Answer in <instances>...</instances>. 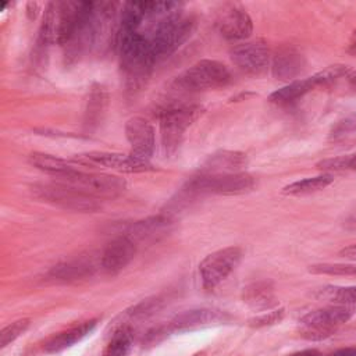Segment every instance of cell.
<instances>
[{
    "instance_id": "cell-1",
    "label": "cell",
    "mask_w": 356,
    "mask_h": 356,
    "mask_svg": "<svg viewBox=\"0 0 356 356\" xmlns=\"http://www.w3.org/2000/svg\"><path fill=\"white\" fill-rule=\"evenodd\" d=\"M93 7V1H50L39 31L42 44H68Z\"/></svg>"
},
{
    "instance_id": "cell-2",
    "label": "cell",
    "mask_w": 356,
    "mask_h": 356,
    "mask_svg": "<svg viewBox=\"0 0 356 356\" xmlns=\"http://www.w3.org/2000/svg\"><path fill=\"white\" fill-rule=\"evenodd\" d=\"M117 47L127 86L131 89L139 88L156 64L147 36L139 32L117 35Z\"/></svg>"
},
{
    "instance_id": "cell-3",
    "label": "cell",
    "mask_w": 356,
    "mask_h": 356,
    "mask_svg": "<svg viewBox=\"0 0 356 356\" xmlns=\"http://www.w3.org/2000/svg\"><path fill=\"white\" fill-rule=\"evenodd\" d=\"M196 22L189 15L170 13L165 15L147 36L156 63L171 56L193 33Z\"/></svg>"
},
{
    "instance_id": "cell-4",
    "label": "cell",
    "mask_w": 356,
    "mask_h": 356,
    "mask_svg": "<svg viewBox=\"0 0 356 356\" xmlns=\"http://www.w3.org/2000/svg\"><path fill=\"white\" fill-rule=\"evenodd\" d=\"M203 108L193 103L168 104L159 113L161 147L165 154H172L179 147L185 131L202 114Z\"/></svg>"
},
{
    "instance_id": "cell-5",
    "label": "cell",
    "mask_w": 356,
    "mask_h": 356,
    "mask_svg": "<svg viewBox=\"0 0 356 356\" xmlns=\"http://www.w3.org/2000/svg\"><path fill=\"white\" fill-rule=\"evenodd\" d=\"M231 82V72L217 60H200L175 78V86L186 92L217 89Z\"/></svg>"
},
{
    "instance_id": "cell-6",
    "label": "cell",
    "mask_w": 356,
    "mask_h": 356,
    "mask_svg": "<svg viewBox=\"0 0 356 356\" xmlns=\"http://www.w3.org/2000/svg\"><path fill=\"white\" fill-rule=\"evenodd\" d=\"M356 313L355 307L331 305L309 312L299 320L300 335L310 341L325 339Z\"/></svg>"
},
{
    "instance_id": "cell-7",
    "label": "cell",
    "mask_w": 356,
    "mask_h": 356,
    "mask_svg": "<svg viewBox=\"0 0 356 356\" xmlns=\"http://www.w3.org/2000/svg\"><path fill=\"white\" fill-rule=\"evenodd\" d=\"M33 193L40 200L47 202L53 206H58L65 210L89 213V211H96L102 207L97 199L61 181L38 184L33 186Z\"/></svg>"
},
{
    "instance_id": "cell-8",
    "label": "cell",
    "mask_w": 356,
    "mask_h": 356,
    "mask_svg": "<svg viewBox=\"0 0 356 356\" xmlns=\"http://www.w3.org/2000/svg\"><path fill=\"white\" fill-rule=\"evenodd\" d=\"M256 185L253 175L248 172L206 175L199 174L186 184V192L192 195H242Z\"/></svg>"
},
{
    "instance_id": "cell-9",
    "label": "cell",
    "mask_w": 356,
    "mask_h": 356,
    "mask_svg": "<svg viewBox=\"0 0 356 356\" xmlns=\"http://www.w3.org/2000/svg\"><path fill=\"white\" fill-rule=\"evenodd\" d=\"M242 254L239 246H227L207 254L199 264L202 286L206 291L217 288L239 266Z\"/></svg>"
},
{
    "instance_id": "cell-10",
    "label": "cell",
    "mask_w": 356,
    "mask_h": 356,
    "mask_svg": "<svg viewBox=\"0 0 356 356\" xmlns=\"http://www.w3.org/2000/svg\"><path fill=\"white\" fill-rule=\"evenodd\" d=\"M56 181L65 182L97 200L114 199L120 196L125 189V181L121 177L110 174L83 172L79 170L63 179Z\"/></svg>"
},
{
    "instance_id": "cell-11",
    "label": "cell",
    "mask_w": 356,
    "mask_h": 356,
    "mask_svg": "<svg viewBox=\"0 0 356 356\" xmlns=\"http://www.w3.org/2000/svg\"><path fill=\"white\" fill-rule=\"evenodd\" d=\"M74 161L82 165L111 168L121 172H145L153 170L149 160L139 159L132 153L122 154L114 152H88L76 154Z\"/></svg>"
},
{
    "instance_id": "cell-12",
    "label": "cell",
    "mask_w": 356,
    "mask_h": 356,
    "mask_svg": "<svg viewBox=\"0 0 356 356\" xmlns=\"http://www.w3.org/2000/svg\"><path fill=\"white\" fill-rule=\"evenodd\" d=\"M216 26L220 35L231 42L248 39L253 32V22L248 11L238 4H225L217 13Z\"/></svg>"
},
{
    "instance_id": "cell-13",
    "label": "cell",
    "mask_w": 356,
    "mask_h": 356,
    "mask_svg": "<svg viewBox=\"0 0 356 356\" xmlns=\"http://www.w3.org/2000/svg\"><path fill=\"white\" fill-rule=\"evenodd\" d=\"M232 63L243 72L259 75L270 63V49L264 39L243 42L231 49Z\"/></svg>"
},
{
    "instance_id": "cell-14",
    "label": "cell",
    "mask_w": 356,
    "mask_h": 356,
    "mask_svg": "<svg viewBox=\"0 0 356 356\" xmlns=\"http://www.w3.org/2000/svg\"><path fill=\"white\" fill-rule=\"evenodd\" d=\"M125 138L131 145V153L139 159L149 160L154 152V128L140 115H134L125 122Z\"/></svg>"
},
{
    "instance_id": "cell-15",
    "label": "cell",
    "mask_w": 356,
    "mask_h": 356,
    "mask_svg": "<svg viewBox=\"0 0 356 356\" xmlns=\"http://www.w3.org/2000/svg\"><path fill=\"white\" fill-rule=\"evenodd\" d=\"M135 254L136 243L127 235L121 234L111 242H108L107 246L103 249L99 264L104 273L117 274L131 263Z\"/></svg>"
},
{
    "instance_id": "cell-16",
    "label": "cell",
    "mask_w": 356,
    "mask_h": 356,
    "mask_svg": "<svg viewBox=\"0 0 356 356\" xmlns=\"http://www.w3.org/2000/svg\"><path fill=\"white\" fill-rule=\"evenodd\" d=\"M227 318H228V314L218 309H209V307L191 309V310L177 314L170 321L168 327H165L164 334L193 331V330L209 327L213 324H220V323L225 321Z\"/></svg>"
},
{
    "instance_id": "cell-17",
    "label": "cell",
    "mask_w": 356,
    "mask_h": 356,
    "mask_svg": "<svg viewBox=\"0 0 356 356\" xmlns=\"http://www.w3.org/2000/svg\"><path fill=\"white\" fill-rule=\"evenodd\" d=\"M97 267H100V264H96L92 257L79 256L53 266L49 270L47 277L53 281L75 282L92 277Z\"/></svg>"
},
{
    "instance_id": "cell-18",
    "label": "cell",
    "mask_w": 356,
    "mask_h": 356,
    "mask_svg": "<svg viewBox=\"0 0 356 356\" xmlns=\"http://www.w3.org/2000/svg\"><path fill=\"white\" fill-rule=\"evenodd\" d=\"M305 64V57L296 47L282 46L273 57V75L280 81H292L303 71Z\"/></svg>"
},
{
    "instance_id": "cell-19",
    "label": "cell",
    "mask_w": 356,
    "mask_h": 356,
    "mask_svg": "<svg viewBox=\"0 0 356 356\" xmlns=\"http://www.w3.org/2000/svg\"><path fill=\"white\" fill-rule=\"evenodd\" d=\"M248 163L246 154L236 150H220L211 154L203 164L200 174L218 175L241 172V168Z\"/></svg>"
},
{
    "instance_id": "cell-20",
    "label": "cell",
    "mask_w": 356,
    "mask_h": 356,
    "mask_svg": "<svg viewBox=\"0 0 356 356\" xmlns=\"http://www.w3.org/2000/svg\"><path fill=\"white\" fill-rule=\"evenodd\" d=\"M171 221L165 216H153L145 220L136 221L128 227L124 235L136 242L154 241L163 235H165L170 229Z\"/></svg>"
},
{
    "instance_id": "cell-21",
    "label": "cell",
    "mask_w": 356,
    "mask_h": 356,
    "mask_svg": "<svg viewBox=\"0 0 356 356\" xmlns=\"http://www.w3.org/2000/svg\"><path fill=\"white\" fill-rule=\"evenodd\" d=\"M96 325H97V318H92V320H86L79 324H75L67 328L65 331L58 332L53 338H50L44 345V350L49 353H57L67 348H71L76 342L88 337L95 330Z\"/></svg>"
},
{
    "instance_id": "cell-22",
    "label": "cell",
    "mask_w": 356,
    "mask_h": 356,
    "mask_svg": "<svg viewBox=\"0 0 356 356\" xmlns=\"http://www.w3.org/2000/svg\"><path fill=\"white\" fill-rule=\"evenodd\" d=\"M242 299L249 307L257 312L270 310L278 305L274 286L268 281H257L246 285L242 291Z\"/></svg>"
},
{
    "instance_id": "cell-23",
    "label": "cell",
    "mask_w": 356,
    "mask_h": 356,
    "mask_svg": "<svg viewBox=\"0 0 356 356\" xmlns=\"http://www.w3.org/2000/svg\"><path fill=\"white\" fill-rule=\"evenodd\" d=\"M107 100H108L107 90L100 83H95L89 90L86 107H85V115H83V127L88 132L95 131L102 122L106 114Z\"/></svg>"
},
{
    "instance_id": "cell-24",
    "label": "cell",
    "mask_w": 356,
    "mask_h": 356,
    "mask_svg": "<svg viewBox=\"0 0 356 356\" xmlns=\"http://www.w3.org/2000/svg\"><path fill=\"white\" fill-rule=\"evenodd\" d=\"M28 160H29L31 165L54 177L56 179H63L76 171L75 165H72L71 163H68L57 156L47 154V153L33 152L29 154Z\"/></svg>"
},
{
    "instance_id": "cell-25",
    "label": "cell",
    "mask_w": 356,
    "mask_h": 356,
    "mask_svg": "<svg viewBox=\"0 0 356 356\" xmlns=\"http://www.w3.org/2000/svg\"><path fill=\"white\" fill-rule=\"evenodd\" d=\"M314 88H316V85H314L312 76H309L306 79H296V81H292L288 85L282 86L281 89L274 90L268 96V100L274 104L285 106V104L296 102L298 99H300L302 96H305Z\"/></svg>"
},
{
    "instance_id": "cell-26",
    "label": "cell",
    "mask_w": 356,
    "mask_h": 356,
    "mask_svg": "<svg viewBox=\"0 0 356 356\" xmlns=\"http://www.w3.org/2000/svg\"><path fill=\"white\" fill-rule=\"evenodd\" d=\"M332 181H334L332 174L323 172L320 175L303 178V179L295 181V182L284 186L282 193L284 195H292V196L309 195V193H314V192L325 189L330 184H332Z\"/></svg>"
},
{
    "instance_id": "cell-27",
    "label": "cell",
    "mask_w": 356,
    "mask_h": 356,
    "mask_svg": "<svg viewBox=\"0 0 356 356\" xmlns=\"http://www.w3.org/2000/svg\"><path fill=\"white\" fill-rule=\"evenodd\" d=\"M134 343L131 325H117L102 356H128Z\"/></svg>"
},
{
    "instance_id": "cell-28",
    "label": "cell",
    "mask_w": 356,
    "mask_h": 356,
    "mask_svg": "<svg viewBox=\"0 0 356 356\" xmlns=\"http://www.w3.org/2000/svg\"><path fill=\"white\" fill-rule=\"evenodd\" d=\"M345 75H349V67L343 65V64H335V65H330V67L324 68L323 71L312 75V79L316 86H320V85L332 83Z\"/></svg>"
},
{
    "instance_id": "cell-29",
    "label": "cell",
    "mask_w": 356,
    "mask_h": 356,
    "mask_svg": "<svg viewBox=\"0 0 356 356\" xmlns=\"http://www.w3.org/2000/svg\"><path fill=\"white\" fill-rule=\"evenodd\" d=\"M29 325H31L29 318H19V320H15L14 323L6 325L0 332V346L6 348L11 342H14L18 337H21L28 330Z\"/></svg>"
},
{
    "instance_id": "cell-30",
    "label": "cell",
    "mask_w": 356,
    "mask_h": 356,
    "mask_svg": "<svg viewBox=\"0 0 356 356\" xmlns=\"http://www.w3.org/2000/svg\"><path fill=\"white\" fill-rule=\"evenodd\" d=\"M310 273L313 274H327V275H356V264L343 263H323L310 266Z\"/></svg>"
},
{
    "instance_id": "cell-31",
    "label": "cell",
    "mask_w": 356,
    "mask_h": 356,
    "mask_svg": "<svg viewBox=\"0 0 356 356\" xmlns=\"http://www.w3.org/2000/svg\"><path fill=\"white\" fill-rule=\"evenodd\" d=\"M284 313H285V310L282 307L277 309V310H271V312H264L260 316H256V317L250 318L249 325L256 327V328L266 327V325H273V324L280 323L282 320Z\"/></svg>"
},
{
    "instance_id": "cell-32",
    "label": "cell",
    "mask_w": 356,
    "mask_h": 356,
    "mask_svg": "<svg viewBox=\"0 0 356 356\" xmlns=\"http://www.w3.org/2000/svg\"><path fill=\"white\" fill-rule=\"evenodd\" d=\"M349 163H350V156H339L335 159H327L323 160L317 164V168L324 171L325 174H331L332 171H343L349 170Z\"/></svg>"
},
{
    "instance_id": "cell-33",
    "label": "cell",
    "mask_w": 356,
    "mask_h": 356,
    "mask_svg": "<svg viewBox=\"0 0 356 356\" xmlns=\"http://www.w3.org/2000/svg\"><path fill=\"white\" fill-rule=\"evenodd\" d=\"M355 128H356V120H353V118H346V120L338 122V125L332 129L331 138H334V139L341 138V136H343L345 134L350 132V131L355 129Z\"/></svg>"
},
{
    "instance_id": "cell-34",
    "label": "cell",
    "mask_w": 356,
    "mask_h": 356,
    "mask_svg": "<svg viewBox=\"0 0 356 356\" xmlns=\"http://www.w3.org/2000/svg\"><path fill=\"white\" fill-rule=\"evenodd\" d=\"M39 10H40V4L36 3V1H29L26 4V14L31 19H35L39 14Z\"/></svg>"
},
{
    "instance_id": "cell-35",
    "label": "cell",
    "mask_w": 356,
    "mask_h": 356,
    "mask_svg": "<svg viewBox=\"0 0 356 356\" xmlns=\"http://www.w3.org/2000/svg\"><path fill=\"white\" fill-rule=\"evenodd\" d=\"M339 254L348 260H356V243L355 245H350V246H346L343 248Z\"/></svg>"
},
{
    "instance_id": "cell-36",
    "label": "cell",
    "mask_w": 356,
    "mask_h": 356,
    "mask_svg": "<svg viewBox=\"0 0 356 356\" xmlns=\"http://www.w3.org/2000/svg\"><path fill=\"white\" fill-rule=\"evenodd\" d=\"M328 356H356V348H342L330 353Z\"/></svg>"
},
{
    "instance_id": "cell-37",
    "label": "cell",
    "mask_w": 356,
    "mask_h": 356,
    "mask_svg": "<svg viewBox=\"0 0 356 356\" xmlns=\"http://www.w3.org/2000/svg\"><path fill=\"white\" fill-rule=\"evenodd\" d=\"M289 356H321V353L316 349H305V350H300V352H295Z\"/></svg>"
},
{
    "instance_id": "cell-38",
    "label": "cell",
    "mask_w": 356,
    "mask_h": 356,
    "mask_svg": "<svg viewBox=\"0 0 356 356\" xmlns=\"http://www.w3.org/2000/svg\"><path fill=\"white\" fill-rule=\"evenodd\" d=\"M349 51L356 54V29L350 33V38H349Z\"/></svg>"
},
{
    "instance_id": "cell-39",
    "label": "cell",
    "mask_w": 356,
    "mask_h": 356,
    "mask_svg": "<svg viewBox=\"0 0 356 356\" xmlns=\"http://www.w3.org/2000/svg\"><path fill=\"white\" fill-rule=\"evenodd\" d=\"M348 79H349V82H350L353 86H356V71H353V72H349V75H348Z\"/></svg>"
},
{
    "instance_id": "cell-40",
    "label": "cell",
    "mask_w": 356,
    "mask_h": 356,
    "mask_svg": "<svg viewBox=\"0 0 356 356\" xmlns=\"http://www.w3.org/2000/svg\"><path fill=\"white\" fill-rule=\"evenodd\" d=\"M349 170H356V154H350V163Z\"/></svg>"
}]
</instances>
